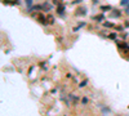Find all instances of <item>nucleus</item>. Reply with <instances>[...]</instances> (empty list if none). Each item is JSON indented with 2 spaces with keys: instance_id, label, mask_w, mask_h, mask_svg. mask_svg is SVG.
Here are the masks:
<instances>
[{
  "instance_id": "3",
  "label": "nucleus",
  "mask_w": 129,
  "mask_h": 116,
  "mask_svg": "<svg viewBox=\"0 0 129 116\" xmlns=\"http://www.w3.org/2000/svg\"><path fill=\"white\" fill-rule=\"evenodd\" d=\"M37 20L40 21V23L47 25V18H44V16H41V14H39V16H37Z\"/></svg>"
},
{
  "instance_id": "5",
  "label": "nucleus",
  "mask_w": 129,
  "mask_h": 116,
  "mask_svg": "<svg viewBox=\"0 0 129 116\" xmlns=\"http://www.w3.org/2000/svg\"><path fill=\"white\" fill-rule=\"evenodd\" d=\"M120 4H121V5H128V4H129V0H121Z\"/></svg>"
},
{
  "instance_id": "8",
  "label": "nucleus",
  "mask_w": 129,
  "mask_h": 116,
  "mask_svg": "<svg viewBox=\"0 0 129 116\" xmlns=\"http://www.w3.org/2000/svg\"><path fill=\"white\" fill-rule=\"evenodd\" d=\"M102 10H110V9H111V8H110V7H102V8H101Z\"/></svg>"
},
{
  "instance_id": "2",
  "label": "nucleus",
  "mask_w": 129,
  "mask_h": 116,
  "mask_svg": "<svg viewBox=\"0 0 129 116\" xmlns=\"http://www.w3.org/2000/svg\"><path fill=\"white\" fill-rule=\"evenodd\" d=\"M47 23L48 25H53V23H54V17H53L52 14H48V16H47Z\"/></svg>"
},
{
  "instance_id": "9",
  "label": "nucleus",
  "mask_w": 129,
  "mask_h": 116,
  "mask_svg": "<svg viewBox=\"0 0 129 116\" xmlns=\"http://www.w3.org/2000/svg\"><path fill=\"white\" fill-rule=\"evenodd\" d=\"M85 85H86V81H83V83L80 84V87H85Z\"/></svg>"
},
{
  "instance_id": "4",
  "label": "nucleus",
  "mask_w": 129,
  "mask_h": 116,
  "mask_svg": "<svg viewBox=\"0 0 129 116\" xmlns=\"http://www.w3.org/2000/svg\"><path fill=\"white\" fill-rule=\"evenodd\" d=\"M63 10H64V7H63L62 4H59L58 7H57V12H58L59 14H62V13H63Z\"/></svg>"
},
{
  "instance_id": "10",
  "label": "nucleus",
  "mask_w": 129,
  "mask_h": 116,
  "mask_svg": "<svg viewBox=\"0 0 129 116\" xmlns=\"http://www.w3.org/2000/svg\"><path fill=\"white\" fill-rule=\"evenodd\" d=\"M125 12H127V13H128V14H129V5H128V7H127V10H125Z\"/></svg>"
},
{
  "instance_id": "1",
  "label": "nucleus",
  "mask_w": 129,
  "mask_h": 116,
  "mask_svg": "<svg viewBox=\"0 0 129 116\" xmlns=\"http://www.w3.org/2000/svg\"><path fill=\"white\" fill-rule=\"evenodd\" d=\"M85 8L84 7H80V8H78L76 9V12H75V14H76V16H85Z\"/></svg>"
},
{
  "instance_id": "7",
  "label": "nucleus",
  "mask_w": 129,
  "mask_h": 116,
  "mask_svg": "<svg viewBox=\"0 0 129 116\" xmlns=\"http://www.w3.org/2000/svg\"><path fill=\"white\" fill-rule=\"evenodd\" d=\"M94 20H97V21H102V20H103V16H102V14H101V16H96V17H94Z\"/></svg>"
},
{
  "instance_id": "11",
  "label": "nucleus",
  "mask_w": 129,
  "mask_h": 116,
  "mask_svg": "<svg viewBox=\"0 0 129 116\" xmlns=\"http://www.w3.org/2000/svg\"><path fill=\"white\" fill-rule=\"evenodd\" d=\"M128 50H129V47H128Z\"/></svg>"
},
{
  "instance_id": "6",
  "label": "nucleus",
  "mask_w": 129,
  "mask_h": 116,
  "mask_svg": "<svg viewBox=\"0 0 129 116\" xmlns=\"http://www.w3.org/2000/svg\"><path fill=\"white\" fill-rule=\"evenodd\" d=\"M117 45H119V48H128V45L124 43H117Z\"/></svg>"
}]
</instances>
